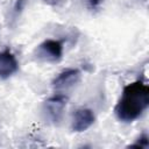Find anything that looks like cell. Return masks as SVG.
Returning <instances> with one entry per match:
<instances>
[{
  "instance_id": "cell-1",
  "label": "cell",
  "mask_w": 149,
  "mask_h": 149,
  "mask_svg": "<svg viewBox=\"0 0 149 149\" xmlns=\"http://www.w3.org/2000/svg\"><path fill=\"white\" fill-rule=\"evenodd\" d=\"M149 105V87L141 80L126 85L114 107L116 118L122 122H133L139 119Z\"/></svg>"
},
{
  "instance_id": "cell-2",
  "label": "cell",
  "mask_w": 149,
  "mask_h": 149,
  "mask_svg": "<svg viewBox=\"0 0 149 149\" xmlns=\"http://www.w3.org/2000/svg\"><path fill=\"white\" fill-rule=\"evenodd\" d=\"M63 56V44L57 40H45L36 49L37 59L47 63H55L61 61Z\"/></svg>"
},
{
  "instance_id": "cell-3",
  "label": "cell",
  "mask_w": 149,
  "mask_h": 149,
  "mask_svg": "<svg viewBox=\"0 0 149 149\" xmlns=\"http://www.w3.org/2000/svg\"><path fill=\"white\" fill-rule=\"evenodd\" d=\"M68 98L64 94H55L44 102V112L54 123H58L62 120L64 109L66 107Z\"/></svg>"
},
{
  "instance_id": "cell-4",
  "label": "cell",
  "mask_w": 149,
  "mask_h": 149,
  "mask_svg": "<svg viewBox=\"0 0 149 149\" xmlns=\"http://www.w3.org/2000/svg\"><path fill=\"white\" fill-rule=\"evenodd\" d=\"M80 71L78 69H66L62 71L52 81V87L55 90H68L80 80Z\"/></svg>"
},
{
  "instance_id": "cell-5",
  "label": "cell",
  "mask_w": 149,
  "mask_h": 149,
  "mask_svg": "<svg viewBox=\"0 0 149 149\" xmlns=\"http://www.w3.org/2000/svg\"><path fill=\"white\" fill-rule=\"evenodd\" d=\"M95 121V115L90 108H79L73 114L72 130L76 133H81L88 129Z\"/></svg>"
},
{
  "instance_id": "cell-6",
  "label": "cell",
  "mask_w": 149,
  "mask_h": 149,
  "mask_svg": "<svg viewBox=\"0 0 149 149\" xmlns=\"http://www.w3.org/2000/svg\"><path fill=\"white\" fill-rule=\"evenodd\" d=\"M19 70V63L16 57L9 49L0 51V78L7 79L16 73Z\"/></svg>"
},
{
  "instance_id": "cell-7",
  "label": "cell",
  "mask_w": 149,
  "mask_h": 149,
  "mask_svg": "<svg viewBox=\"0 0 149 149\" xmlns=\"http://www.w3.org/2000/svg\"><path fill=\"white\" fill-rule=\"evenodd\" d=\"M130 147H136V148H143V149H147L149 147V139L146 134H143L142 136H140V139L137 140L136 143L132 144Z\"/></svg>"
},
{
  "instance_id": "cell-8",
  "label": "cell",
  "mask_w": 149,
  "mask_h": 149,
  "mask_svg": "<svg viewBox=\"0 0 149 149\" xmlns=\"http://www.w3.org/2000/svg\"><path fill=\"white\" fill-rule=\"evenodd\" d=\"M101 2V0H88V3H90V6L91 7H97V6H99V3Z\"/></svg>"
},
{
  "instance_id": "cell-9",
  "label": "cell",
  "mask_w": 149,
  "mask_h": 149,
  "mask_svg": "<svg viewBox=\"0 0 149 149\" xmlns=\"http://www.w3.org/2000/svg\"><path fill=\"white\" fill-rule=\"evenodd\" d=\"M47 3H50V5H56V3H58L61 0H44Z\"/></svg>"
}]
</instances>
